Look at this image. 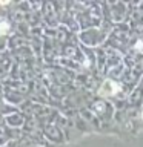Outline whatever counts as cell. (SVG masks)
I'll return each mask as SVG.
<instances>
[]
</instances>
